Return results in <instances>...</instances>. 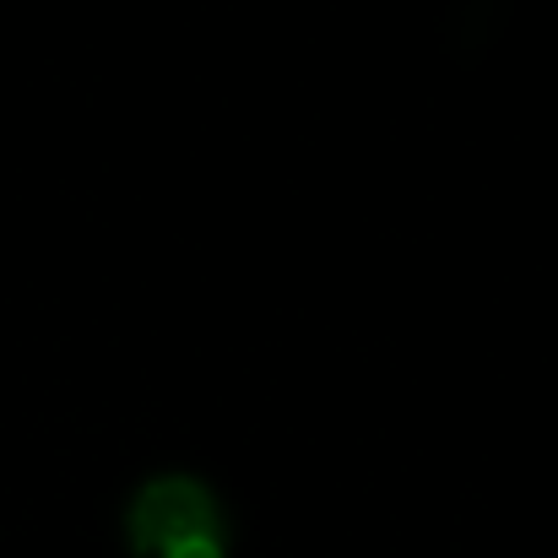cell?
Here are the masks:
<instances>
[{
	"instance_id": "6da1fadb",
	"label": "cell",
	"mask_w": 558,
	"mask_h": 558,
	"mask_svg": "<svg viewBox=\"0 0 558 558\" xmlns=\"http://www.w3.org/2000/svg\"><path fill=\"white\" fill-rule=\"evenodd\" d=\"M131 537H136L142 554L169 558L174 548H185V543L217 537V510H211V499H206L195 483L163 477V483H153V488L136 499V510H131Z\"/></svg>"
},
{
	"instance_id": "7a4b0ae2",
	"label": "cell",
	"mask_w": 558,
	"mask_h": 558,
	"mask_svg": "<svg viewBox=\"0 0 558 558\" xmlns=\"http://www.w3.org/2000/svg\"><path fill=\"white\" fill-rule=\"evenodd\" d=\"M169 558H222V554H217V537H206V543H185V548H174Z\"/></svg>"
}]
</instances>
